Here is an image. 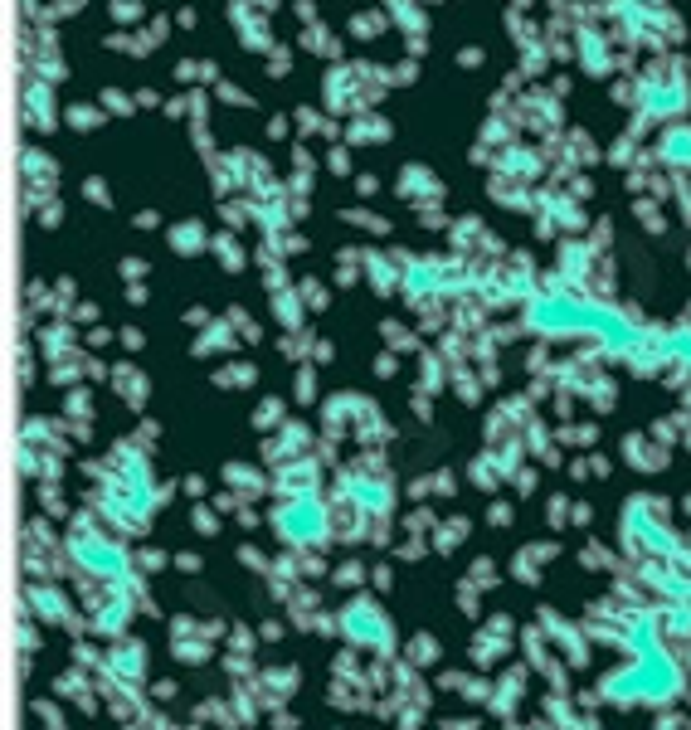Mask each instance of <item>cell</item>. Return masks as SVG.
I'll return each mask as SVG.
<instances>
[{
  "label": "cell",
  "mask_w": 691,
  "mask_h": 730,
  "mask_svg": "<svg viewBox=\"0 0 691 730\" xmlns=\"http://www.w3.org/2000/svg\"><path fill=\"white\" fill-rule=\"evenodd\" d=\"M336 638L361 648V653L390 657L400 648V633H395V619L385 614V604H375L370 594H356L351 604L336 609Z\"/></svg>",
  "instance_id": "cell-1"
},
{
  "label": "cell",
  "mask_w": 691,
  "mask_h": 730,
  "mask_svg": "<svg viewBox=\"0 0 691 730\" xmlns=\"http://www.w3.org/2000/svg\"><path fill=\"white\" fill-rule=\"evenodd\" d=\"M25 604H30V614H35L44 628H69L73 638L88 633V619L73 609V599L59 594L54 584H30V589H25Z\"/></svg>",
  "instance_id": "cell-2"
},
{
  "label": "cell",
  "mask_w": 691,
  "mask_h": 730,
  "mask_svg": "<svg viewBox=\"0 0 691 730\" xmlns=\"http://www.w3.org/2000/svg\"><path fill=\"white\" fill-rule=\"evenodd\" d=\"M132 604H137V599H132V589H122V584L108 589V594H103V604L88 614V638H98V643L122 638V633H127V623H132Z\"/></svg>",
  "instance_id": "cell-3"
},
{
  "label": "cell",
  "mask_w": 691,
  "mask_h": 730,
  "mask_svg": "<svg viewBox=\"0 0 691 730\" xmlns=\"http://www.w3.org/2000/svg\"><path fill=\"white\" fill-rule=\"evenodd\" d=\"M146 662H151V648H146L142 638L122 633V638L108 643V667H103V672L122 677V682H146Z\"/></svg>",
  "instance_id": "cell-4"
},
{
  "label": "cell",
  "mask_w": 691,
  "mask_h": 730,
  "mask_svg": "<svg viewBox=\"0 0 691 730\" xmlns=\"http://www.w3.org/2000/svg\"><path fill=\"white\" fill-rule=\"evenodd\" d=\"M254 687H258V696H263V706H268V716H273V711H283V706H288V696L302 687V667H292V662L258 667Z\"/></svg>",
  "instance_id": "cell-5"
},
{
  "label": "cell",
  "mask_w": 691,
  "mask_h": 730,
  "mask_svg": "<svg viewBox=\"0 0 691 730\" xmlns=\"http://www.w3.org/2000/svg\"><path fill=\"white\" fill-rule=\"evenodd\" d=\"M171 657L185 662V667H205V662L215 657V638L205 633V623H200L195 633H176V638H171Z\"/></svg>",
  "instance_id": "cell-6"
},
{
  "label": "cell",
  "mask_w": 691,
  "mask_h": 730,
  "mask_svg": "<svg viewBox=\"0 0 691 730\" xmlns=\"http://www.w3.org/2000/svg\"><path fill=\"white\" fill-rule=\"evenodd\" d=\"M195 721H200V726H224V730L239 726V716H234V701H229V696H205V701L195 706Z\"/></svg>",
  "instance_id": "cell-7"
},
{
  "label": "cell",
  "mask_w": 691,
  "mask_h": 730,
  "mask_svg": "<svg viewBox=\"0 0 691 730\" xmlns=\"http://www.w3.org/2000/svg\"><path fill=\"white\" fill-rule=\"evenodd\" d=\"M30 711H35V721L44 730H69V711H64V701H54V696H39V701H30Z\"/></svg>",
  "instance_id": "cell-8"
},
{
  "label": "cell",
  "mask_w": 691,
  "mask_h": 730,
  "mask_svg": "<svg viewBox=\"0 0 691 730\" xmlns=\"http://www.w3.org/2000/svg\"><path fill=\"white\" fill-rule=\"evenodd\" d=\"M404 662H414V667H434L438 662V638L434 633H414V638L404 643Z\"/></svg>",
  "instance_id": "cell-9"
},
{
  "label": "cell",
  "mask_w": 691,
  "mask_h": 730,
  "mask_svg": "<svg viewBox=\"0 0 691 730\" xmlns=\"http://www.w3.org/2000/svg\"><path fill=\"white\" fill-rule=\"evenodd\" d=\"M39 628H44V623H39L35 614H30V619H20V623H15V648H20L25 657H35V653H39Z\"/></svg>",
  "instance_id": "cell-10"
},
{
  "label": "cell",
  "mask_w": 691,
  "mask_h": 730,
  "mask_svg": "<svg viewBox=\"0 0 691 730\" xmlns=\"http://www.w3.org/2000/svg\"><path fill=\"white\" fill-rule=\"evenodd\" d=\"M258 643L263 638H258V628H249V623H234L229 628V653H254Z\"/></svg>",
  "instance_id": "cell-11"
},
{
  "label": "cell",
  "mask_w": 691,
  "mask_h": 730,
  "mask_svg": "<svg viewBox=\"0 0 691 730\" xmlns=\"http://www.w3.org/2000/svg\"><path fill=\"white\" fill-rule=\"evenodd\" d=\"M361 580H365V570L356 565V560H351V565H341V570L331 575V584H336V589H356Z\"/></svg>",
  "instance_id": "cell-12"
},
{
  "label": "cell",
  "mask_w": 691,
  "mask_h": 730,
  "mask_svg": "<svg viewBox=\"0 0 691 730\" xmlns=\"http://www.w3.org/2000/svg\"><path fill=\"white\" fill-rule=\"evenodd\" d=\"M176 696H181V682H176V677H161V682L151 687V701H161V706L176 701Z\"/></svg>",
  "instance_id": "cell-13"
},
{
  "label": "cell",
  "mask_w": 691,
  "mask_h": 730,
  "mask_svg": "<svg viewBox=\"0 0 691 730\" xmlns=\"http://www.w3.org/2000/svg\"><path fill=\"white\" fill-rule=\"evenodd\" d=\"M258 638H263V643H278V638H283V619H263L258 623Z\"/></svg>",
  "instance_id": "cell-14"
},
{
  "label": "cell",
  "mask_w": 691,
  "mask_h": 730,
  "mask_svg": "<svg viewBox=\"0 0 691 730\" xmlns=\"http://www.w3.org/2000/svg\"><path fill=\"white\" fill-rule=\"evenodd\" d=\"M443 730H477L473 721H443Z\"/></svg>",
  "instance_id": "cell-15"
},
{
  "label": "cell",
  "mask_w": 691,
  "mask_h": 730,
  "mask_svg": "<svg viewBox=\"0 0 691 730\" xmlns=\"http://www.w3.org/2000/svg\"><path fill=\"white\" fill-rule=\"evenodd\" d=\"M331 730H346V726H331Z\"/></svg>",
  "instance_id": "cell-16"
}]
</instances>
